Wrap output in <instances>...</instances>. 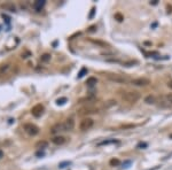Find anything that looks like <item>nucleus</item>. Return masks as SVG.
Returning a JSON list of instances; mask_svg holds the SVG:
<instances>
[{
  "instance_id": "nucleus-1",
  "label": "nucleus",
  "mask_w": 172,
  "mask_h": 170,
  "mask_svg": "<svg viewBox=\"0 0 172 170\" xmlns=\"http://www.w3.org/2000/svg\"><path fill=\"white\" fill-rule=\"evenodd\" d=\"M141 94L138 91H126L122 94V99L129 104H134L140 99Z\"/></svg>"
},
{
  "instance_id": "nucleus-2",
  "label": "nucleus",
  "mask_w": 172,
  "mask_h": 170,
  "mask_svg": "<svg viewBox=\"0 0 172 170\" xmlns=\"http://www.w3.org/2000/svg\"><path fill=\"white\" fill-rule=\"evenodd\" d=\"M107 78L111 82H115V83H118V84H125L129 82V78L124 75H118V74H108L107 75Z\"/></svg>"
},
{
  "instance_id": "nucleus-3",
  "label": "nucleus",
  "mask_w": 172,
  "mask_h": 170,
  "mask_svg": "<svg viewBox=\"0 0 172 170\" xmlns=\"http://www.w3.org/2000/svg\"><path fill=\"white\" fill-rule=\"evenodd\" d=\"M93 125H94V119L91 117H85L80 121L79 129L81 131H87V130H90Z\"/></svg>"
},
{
  "instance_id": "nucleus-4",
  "label": "nucleus",
  "mask_w": 172,
  "mask_h": 170,
  "mask_svg": "<svg viewBox=\"0 0 172 170\" xmlns=\"http://www.w3.org/2000/svg\"><path fill=\"white\" fill-rule=\"evenodd\" d=\"M23 129H24L25 132H27L28 134H30V136H36V134L39 133L38 127H36V125L32 124V123H27V124H24V125H23Z\"/></svg>"
},
{
  "instance_id": "nucleus-5",
  "label": "nucleus",
  "mask_w": 172,
  "mask_h": 170,
  "mask_svg": "<svg viewBox=\"0 0 172 170\" xmlns=\"http://www.w3.org/2000/svg\"><path fill=\"white\" fill-rule=\"evenodd\" d=\"M159 102L162 107H172V93H168L159 98Z\"/></svg>"
},
{
  "instance_id": "nucleus-6",
  "label": "nucleus",
  "mask_w": 172,
  "mask_h": 170,
  "mask_svg": "<svg viewBox=\"0 0 172 170\" xmlns=\"http://www.w3.org/2000/svg\"><path fill=\"white\" fill-rule=\"evenodd\" d=\"M131 84L135 86H147L150 84V79L146 78V77H139V78H134L131 80Z\"/></svg>"
},
{
  "instance_id": "nucleus-7",
  "label": "nucleus",
  "mask_w": 172,
  "mask_h": 170,
  "mask_svg": "<svg viewBox=\"0 0 172 170\" xmlns=\"http://www.w3.org/2000/svg\"><path fill=\"white\" fill-rule=\"evenodd\" d=\"M44 110H45L44 106L41 105V104H38V105H36V106L32 107V109H31V114H32L35 117H40V116L44 114Z\"/></svg>"
},
{
  "instance_id": "nucleus-8",
  "label": "nucleus",
  "mask_w": 172,
  "mask_h": 170,
  "mask_svg": "<svg viewBox=\"0 0 172 170\" xmlns=\"http://www.w3.org/2000/svg\"><path fill=\"white\" fill-rule=\"evenodd\" d=\"M98 112H99V109H98V108L88 106V107L80 108L79 110H78V114H79V115H87V114H93V113H98Z\"/></svg>"
},
{
  "instance_id": "nucleus-9",
  "label": "nucleus",
  "mask_w": 172,
  "mask_h": 170,
  "mask_svg": "<svg viewBox=\"0 0 172 170\" xmlns=\"http://www.w3.org/2000/svg\"><path fill=\"white\" fill-rule=\"evenodd\" d=\"M61 131H66L64 129V124L63 123H57V124H55L54 127H52V129H51V133H59V132H61Z\"/></svg>"
},
{
  "instance_id": "nucleus-10",
  "label": "nucleus",
  "mask_w": 172,
  "mask_h": 170,
  "mask_svg": "<svg viewBox=\"0 0 172 170\" xmlns=\"http://www.w3.org/2000/svg\"><path fill=\"white\" fill-rule=\"evenodd\" d=\"M64 124V129H66V131L67 130H72L74 128H75V121H74V118H68L66 122L63 123Z\"/></svg>"
},
{
  "instance_id": "nucleus-11",
  "label": "nucleus",
  "mask_w": 172,
  "mask_h": 170,
  "mask_svg": "<svg viewBox=\"0 0 172 170\" xmlns=\"http://www.w3.org/2000/svg\"><path fill=\"white\" fill-rule=\"evenodd\" d=\"M52 143L54 145H63L66 143V138L63 136H56L52 139Z\"/></svg>"
},
{
  "instance_id": "nucleus-12",
  "label": "nucleus",
  "mask_w": 172,
  "mask_h": 170,
  "mask_svg": "<svg viewBox=\"0 0 172 170\" xmlns=\"http://www.w3.org/2000/svg\"><path fill=\"white\" fill-rule=\"evenodd\" d=\"M145 102L146 104H148V105H154V104H156L157 101H156V98H155L154 95H147L145 98Z\"/></svg>"
},
{
  "instance_id": "nucleus-13",
  "label": "nucleus",
  "mask_w": 172,
  "mask_h": 170,
  "mask_svg": "<svg viewBox=\"0 0 172 170\" xmlns=\"http://www.w3.org/2000/svg\"><path fill=\"white\" fill-rule=\"evenodd\" d=\"M44 5H45V1H44V0H38V1H36V2L33 4V7H35V9L40 11V9L44 7Z\"/></svg>"
},
{
  "instance_id": "nucleus-14",
  "label": "nucleus",
  "mask_w": 172,
  "mask_h": 170,
  "mask_svg": "<svg viewBox=\"0 0 172 170\" xmlns=\"http://www.w3.org/2000/svg\"><path fill=\"white\" fill-rule=\"evenodd\" d=\"M51 56H52V55H51L50 53H44V54L40 56V61H41V62H48V61L51 60Z\"/></svg>"
},
{
  "instance_id": "nucleus-15",
  "label": "nucleus",
  "mask_w": 172,
  "mask_h": 170,
  "mask_svg": "<svg viewBox=\"0 0 172 170\" xmlns=\"http://www.w3.org/2000/svg\"><path fill=\"white\" fill-rule=\"evenodd\" d=\"M98 83V79L95 78V77H90V78H87V80H86V84H87V86H94L95 84Z\"/></svg>"
},
{
  "instance_id": "nucleus-16",
  "label": "nucleus",
  "mask_w": 172,
  "mask_h": 170,
  "mask_svg": "<svg viewBox=\"0 0 172 170\" xmlns=\"http://www.w3.org/2000/svg\"><path fill=\"white\" fill-rule=\"evenodd\" d=\"M47 146H48V143H47V142H38V143L36 144V147L39 148V149H44V148H46Z\"/></svg>"
},
{
  "instance_id": "nucleus-17",
  "label": "nucleus",
  "mask_w": 172,
  "mask_h": 170,
  "mask_svg": "<svg viewBox=\"0 0 172 170\" xmlns=\"http://www.w3.org/2000/svg\"><path fill=\"white\" fill-rule=\"evenodd\" d=\"M109 163H110L111 167H118L119 164H120V161H119L118 159H111L109 161Z\"/></svg>"
},
{
  "instance_id": "nucleus-18",
  "label": "nucleus",
  "mask_w": 172,
  "mask_h": 170,
  "mask_svg": "<svg viewBox=\"0 0 172 170\" xmlns=\"http://www.w3.org/2000/svg\"><path fill=\"white\" fill-rule=\"evenodd\" d=\"M116 143H118V140H115V139H111V140H105V142L99 143V146H102V145H109V144H116Z\"/></svg>"
},
{
  "instance_id": "nucleus-19",
  "label": "nucleus",
  "mask_w": 172,
  "mask_h": 170,
  "mask_svg": "<svg viewBox=\"0 0 172 170\" xmlns=\"http://www.w3.org/2000/svg\"><path fill=\"white\" fill-rule=\"evenodd\" d=\"M2 7L6 8V9H8V11H11V12H15V6L12 5V4H6V5H4Z\"/></svg>"
},
{
  "instance_id": "nucleus-20",
  "label": "nucleus",
  "mask_w": 172,
  "mask_h": 170,
  "mask_svg": "<svg viewBox=\"0 0 172 170\" xmlns=\"http://www.w3.org/2000/svg\"><path fill=\"white\" fill-rule=\"evenodd\" d=\"M94 44H98V45H101V46H108L107 43H103V41H100V40H91Z\"/></svg>"
},
{
  "instance_id": "nucleus-21",
  "label": "nucleus",
  "mask_w": 172,
  "mask_h": 170,
  "mask_svg": "<svg viewBox=\"0 0 172 170\" xmlns=\"http://www.w3.org/2000/svg\"><path fill=\"white\" fill-rule=\"evenodd\" d=\"M86 73H87V69H86V68H81L80 73L78 74V78H81V77L84 76V74H86Z\"/></svg>"
},
{
  "instance_id": "nucleus-22",
  "label": "nucleus",
  "mask_w": 172,
  "mask_h": 170,
  "mask_svg": "<svg viewBox=\"0 0 172 170\" xmlns=\"http://www.w3.org/2000/svg\"><path fill=\"white\" fill-rule=\"evenodd\" d=\"M115 18L118 21V22H122L123 20H124V17L122 16V14H119V13H117V14H115Z\"/></svg>"
},
{
  "instance_id": "nucleus-23",
  "label": "nucleus",
  "mask_w": 172,
  "mask_h": 170,
  "mask_svg": "<svg viewBox=\"0 0 172 170\" xmlns=\"http://www.w3.org/2000/svg\"><path fill=\"white\" fill-rule=\"evenodd\" d=\"M66 101H67V98H61V99H57L56 100V104L57 105H63Z\"/></svg>"
},
{
  "instance_id": "nucleus-24",
  "label": "nucleus",
  "mask_w": 172,
  "mask_h": 170,
  "mask_svg": "<svg viewBox=\"0 0 172 170\" xmlns=\"http://www.w3.org/2000/svg\"><path fill=\"white\" fill-rule=\"evenodd\" d=\"M96 31V26H91L87 29V32H95Z\"/></svg>"
},
{
  "instance_id": "nucleus-25",
  "label": "nucleus",
  "mask_w": 172,
  "mask_h": 170,
  "mask_svg": "<svg viewBox=\"0 0 172 170\" xmlns=\"http://www.w3.org/2000/svg\"><path fill=\"white\" fill-rule=\"evenodd\" d=\"M94 11H95V8H92V11H91V14H90V18H92L93 15H94Z\"/></svg>"
},
{
  "instance_id": "nucleus-26",
  "label": "nucleus",
  "mask_w": 172,
  "mask_h": 170,
  "mask_svg": "<svg viewBox=\"0 0 172 170\" xmlns=\"http://www.w3.org/2000/svg\"><path fill=\"white\" fill-rule=\"evenodd\" d=\"M168 86H169L170 89H172V80H170V82L168 83Z\"/></svg>"
},
{
  "instance_id": "nucleus-27",
  "label": "nucleus",
  "mask_w": 172,
  "mask_h": 170,
  "mask_svg": "<svg viewBox=\"0 0 172 170\" xmlns=\"http://www.w3.org/2000/svg\"><path fill=\"white\" fill-rule=\"evenodd\" d=\"M42 155H44L42 152H38V153H37V156H42Z\"/></svg>"
},
{
  "instance_id": "nucleus-28",
  "label": "nucleus",
  "mask_w": 172,
  "mask_h": 170,
  "mask_svg": "<svg viewBox=\"0 0 172 170\" xmlns=\"http://www.w3.org/2000/svg\"><path fill=\"white\" fill-rule=\"evenodd\" d=\"M2 157H4V152L0 149V159H2Z\"/></svg>"
}]
</instances>
